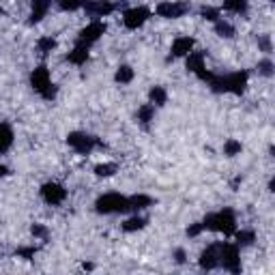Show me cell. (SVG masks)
Here are the masks:
<instances>
[{
    "label": "cell",
    "mask_w": 275,
    "mask_h": 275,
    "mask_svg": "<svg viewBox=\"0 0 275 275\" xmlns=\"http://www.w3.org/2000/svg\"><path fill=\"white\" fill-rule=\"evenodd\" d=\"M200 230H202V224H198V226H191V228H189V230H187V232H189L191 237H196V235H198V232H200Z\"/></svg>",
    "instance_id": "obj_31"
},
{
    "label": "cell",
    "mask_w": 275,
    "mask_h": 275,
    "mask_svg": "<svg viewBox=\"0 0 275 275\" xmlns=\"http://www.w3.org/2000/svg\"><path fill=\"white\" fill-rule=\"evenodd\" d=\"M105 32V26L101 24V22H92V24H89L82 31V34H80V43H92V41H97L101 34Z\"/></svg>",
    "instance_id": "obj_8"
},
{
    "label": "cell",
    "mask_w": 275,
    "mask_h": 275,
    "mask_svg": "<svg viewBox=\"0 0 275 275\" xmlns=\"http://www.w3.org/2000/svg\"><path fill=\"white\" fill-rule=\"evenodd\" d=\"M67 140H69V144H71L73 149L78 151V153H89V151L92 149V144H95V140H92L91 136H86V133H80V131L71 133Z\"/></svg>",
    "instance_id": "obj_6"
},
{
    "label": "cell",
    "mask_w": 275,
    "mask_h": 275,
    "mask_svg": "<svg viewBox=\"0 0 275 275\" xmlns=\"http://www.w3.org/2000/svg\"><path fill=\"white\" fill-rule=\"evenodd\" d=\"M224 7L228 11H237V13H241V11H245V0H226Z\"/></svg>",
    "instance_id": "obj_22"
},
{
    "label": "cell",
    "mask_w": 275,
    "mask_h": 275,
    "mask_svg": "<svg viewBox=\"0 0 275 275\" xmlns=\"http://www.w3.org/2000/svg\"><path fill=\"white\" fill-rule=\"evenodd\" d=\"M50 7V0H32V22H39Z\"/></svg>",
    "instance_id": "obj_14"
},
{
    "label": "cell",
    "mask_w": 275,
    "mask_h": 275,
    "mask_svg": "<svg viewBox=\"0 0 275 275\" xmlns=\"http://www.w3.org/2000/svg\"><path fill=\"white\" fill-rule=\"evenodd\" d=\"M146 204H151V198L149 196H133V198H129V209H144Z\"/></svg>",
    "instance_id": "obj_18"
},
{
    "label": "cell",
    "mask_w": 275,
    "mask_h": 275,
    "mask_svg": "<svg viewBox=\"0 0 275 275\" xmlns=\"http://www.w3.org/2000/svg\"><path fill=\"white\" fill-rule=\"evenodd\" d=\"M86 9L92 11V13L105 15V13H110V11H112V4H108V2H97V4H86Z\"/></svg>",
    "instance_id": "obj_19"
},
{
    "label": "cell",
    "mask_w": 275,
    "mask_h": 275,
    "mask_svg": "<svg viewBox=\"0 0 275 275\" xmlns=\"http://www.w3.org/2000/svg\"><path fill=\"white\" fill-rule=\"evenodd\" d=\"M191 48H194V39L191 37H179L172 43V54L174 56H185V54L191 52Z\"/></svg>",
    "instance_id": "obj_10"
},
{
    "label": "cell",
    "mask_w": 275,
    "mask_h": 275,
    "mask_svg": "<svg viewBox=\"0 0 275 275\" xmlns=\"http://www.w3.org/2000/svg\"><path fill=\"white\" fill-rule=\"evenodd\" d=\"M202 228H209V230H219L224 235H232L235 232V215H232L230 209H224L215 215H209L204 219Z\"/></svg>",
    "instance_id": "obj_1"
},
{
    "label": "cell",
    "mask_w": 275,
    "mask_h": 275,
    "mask_svg": "<svg viewBox=\"0 0 275 275\" xmlns=\"http://www.w3.org/2000/svg\"><path fill=\"white\" fill-rule=\"evenodd\" d=\"M133 78V71L129 67H121L119 71H116V82H121V84H127V82H131Z\"/></svg>",
    "instance_id": "obj_21"
},
{
    "label": "cell",
    "mask_w": 275,
    "mask_h": 275,
    "mask_svg": "<svg viewBox=\"0 0 275 275\" xmlns=\"http://www.w3.org/2000/svg\"><path fill=\"white\" fill-rule=\"evenodd\" d=\"M239 243H245V245H247V243H251V239H254V235H251V232H239Z\"/></svg>",
    "instance_id": "obj_28"
},
{
    "label": "cell",
    "mask_w": 275,
    "mask_h": 275,
    "mask_svg": "<svg viewBox=\"0 0 275 275\" xmlns=\"http://www.w3.org/2000/svg\"><path fill=\"white\" fill-rule=\"evenodd\" d=\"M41 196H43V200H45V202L58 204V202L65 200L67 191L62 189V187L58 185V183H48V185H43V189H41Z\"/></svg>",
    "instance_id": "obj_4"
},
{
    "label": "cell",
    "mask_w": 275,
    "mask_h": 275,
    "mask_svg": "<svg viewBox=\"0 0 275 275\" xmlns=\"http://www.w3.org/2000/svg\"><path fill=\"white\" fill-rule=\"evenodd\" d=\"M217 31L221 32V34H226V37H230V32H232V28L228 26V24H217Z\"/></svg>",
    "instance_id": "obj_29"
},
{
    "label": "cell",
    "mask_w": 275,
    "mask_h": 275,
    "mask_svg": "<svg viewBox=\"0 0 275 275\" xmlns=\"http://www.w3.org/2000/svg\"><path fill=\"white\" fill-rule=\"evenodd\" d=\"M187 69H191V71H200L204 69L202 65V54H194V52H189V58H187Z\"/></svg>",
    "instance_id": "obj_16"
},
{
    "label": "cell",
    "mask_w": 275,
    "mask_h": 275,
    "mask_svg": "<svg viewBox=\"0 0 275 275\" xmlns=\"http://www.w3.org/2000/svg\"><path fill=\"white\" fill-rule=\"evenodd\" d=\"M127 209H129V200L122 198L121 194H105L97 200L99 213H116V211H127Z\"/></svg>",
    "instance_id": "obj_2"
},
{
    "label": "cell",
    "mask_w": 275,
    "mask_h": 275,
    "mask_svg": "<svg viewBox=\"0 0 275 275\" xmlns=\"http://www.w3.org/2000/svg\"><path fill=\"white\" fill-rule=\"evenodd\" d=\"M39 48H41V52H52V50L56 48V41L52 39V37H45V39L39 41Z\"/></svg>",
    "instance_id": "obj_25"
},
{
    "label": "cell",
    "mask_w": 275,
    "mask_h": 275,
    "mask_svg": "<svg viewBox=\"0 0 275 275\" xmlns=\"http://www.w3.org/2000/svg\"><path fill=\"white\" fill-rule=\"evenodd\" d=\"M86 58H89V48H86V43H80L73 52H69V61L75 62V65L86 62Z\"/></svg>",
    "instance_id": "obj_13"
},
{
    "label": "cell",
    "mask_w": 275,
    "mask_h": 275,
    "mask_svg": "<svg viewBox=\"0 0 275 275\" xmlns=\"http://www.w3.org/2000/svg\"><path fill=\"white\" fill-rule=\"evenodd\" d=\"M224 151L228 155H237V153H241V142H237V140H228L226 146H224Z\"/></svg>",
    "instance_id": "obj_23"
},
{
    "label": "cell",
    "mask_w": 275,
    "mask_h": 275,
    "mask_svg": "<svg viewBox=\"0 0 275 275\" xmlns=\"http://www.w3.org/2000/svg\"><path fill=\"white\" fill-rule=\"evenodd\" d=\"M151 101H153V103H157V105L166 103V91H163L161 86H155V89L151 91Z\"/></svg>",
    "instance_id": "obj_20"
},
{
    "label": "cell",
    "mask_w": 275,
    "mask_h": 275,
    "mask_svg": "<svg viewBox=\"0 0 275 275\" xmlns=\"http://www.w3.org/2000/svg\"><path fill=\"white\" fill-rule=\"evenodd\" d=\"M80 4H82V0H61V7L62 9H69V11L78 9Z\"/></svg>",
    "instance_id": "obj_27"
},
{
    "label": "cell",
    "mask_w": 275,
    "mask_h": 275,
    "mask_svg": "<svg viewBox=\"0 0 275 275\" xmlns=\"http://www.w3.org/2000/svg\"><path fill=\"white\" fill-rule=\"evenodd\" d=\"M183 11H185L183 4H172V2H163L157 7V13L161 17H179Z\"/></svg>",
    "instance_id": "obj_11"
},
{
    "label": "cell",
    "mask_w": 275,
    "mask_h": 275,
    "mask_svg": "<svg viewBox=\"0 0 275 275\" xmlns=\"http://www.w3.org/2000/svg\"><path fill=\"white\" fill-rule=\"evenodd\" d=\"M221 258H224V267H228L230 271H239V249L237 245H221Z\"/></svg>",
    "instance_id": "obj_7"
},
{
    "label": "cell",
    "mask_w": 275,
    "mask_h": 275,
    "mask_svg": "<svg viewBox=\"0 0 275 275\" xmlns=\"http://www.w3.org/2000/svg\"><path fill=\"white\" fill-rule=\"evenodd\" d=\"M11 142H13V131H11L7 122H0V153H4L11 146Z\"/></svg>",
    "instance_id": "obj_12"
},
{
    "label": "cell",
    "mask_w": 275,
    "mask_h": 275,
    "mask_svg": "<svg viewBox=\"0 0 275 275\" xmlns=\"http://www.w3.org/2000/svg\"><path fill=\"white\" fill-rule=\"evenodd\" d=\"M142 226H144L142 217H131V219H127L125 224H122V230H125V232H133V230H140Z\"/></svg>",
    "instance_id": "obj_17"
},
{
    "label": "cell",
    "mask_w": 275,
    "mask_h": 275,
    "mask_svg": "<svg viewBox=\"0 0 275 275\" xmlns=\"http://www.w3.org/2000/svg\"><path fill=\"white\" fill-rule=\"evenodd\" d=\"M146 17H149V11H146L144 7H138V9L127 11L125 17H122V22H125V26H127V28L136 31L138 26H142L144 22H146Z\"/></svg>",
    "instance_id": "obj_5"
},
{
    "label": "cell",
    "mask_w": 275,
    "mask_h": 275,
    "mask_svg": "<svg viewBox=\"0 0 275 275\" xmlns=\"http://www.w3.org/2000/svg\"><path fill=\"white\" fill-rule=\"evenodd\" d=\"M4 174H7V168H4L2 163H0V177H4Z\"/></svg>",
    "instance_id": "obj_32"
},
{
    "label": "cell",
    "mask_w": 275,
    "mask_h": 275,
    "mask_svg": "<svg viewBox=\"0 0 275 275\" xmlns=\"http://www.w3.org/2000/svg\"><path fill=\"white\" fill-rule=\"evenodd\" d=\"M153 105H144V108H140V121H142V122H149L151 121V116H153Z\"/></svg>",
    "instance_id": "obj_26"
},
{
    "label": "cell",
    "mask_w": 275,
    "mask_h": 275,
    "mask_svg": "<svg viewBox=\"0 0 275 275\" xmlns=\"http://www.w3.org/2000/svg\"><path fill=\"white\" fill-rule=\"evenodd\" d=\"M114 170H116L114 163H105V166H97L95 168V172L99 174V177H110V174H114Z\"/></svg>",
    "instance_id": "obj_24"
},
{
    "label": "cell",
    "mask_w": 275,
    "mask_h": 275,
    "mask_svg": "<svg viewBox=\"0 0 275 275\" xmlns=\"http://www.w3.org/2000/svg\"><path fill=\"white\" fill-rule=\"evenodd\" d=\"M245 84H247V73L245 71H237L226 78V91H232L237 95H241L245 91Z\"/></svg>",
    "instance_id": "obj_9"
},
{
    "label": "cell",
    "mask_w": 275,
    "mask_h": 275,
    "mask_svg": "<svg viewBox=\"0 0 275 275\" xmlns=\"http://www.w3.org/2000/svg\"><path fill=\"white\" fill-rule=\"evenodd\" d=\"M31 82H32V89H34V91H39L41 95H43V92L52 86L48 67H37V69H34L32 75H31Z\"/></svg>",
    "instance_id": "obj_3"
},
{
    "label": "cell",
    "mask_w": 275,
    "mask_h": 275,
    "mask_svg": "<svg viewBox=\"0 0 275 275\" xmlns=\"http://www.w3.org/2000/svg\"><path fill=\"white\" fill-rule=\"evenodd\" d=\"M202 15H204V17H209V20H217V11H213V9H204V11H202Z\"/></svg>",
    "instance_id": "obj_30"
},
{
    "label": "cell",
    "mask_w": 275,
    "mask_h": 275,
    "mask_svg": "<svg viewBox=\"0 0 275 275\" xmlns=\"http://www.w3.org/2000/svg\"><path fill=\"white\" fill-rule=\"evenodd\" d=\"M200 262H202L204 269H213L215 265H217V254H215V247H209L207 251H204Z\"/></svg>",
    "instance_id": "obj_15"
}]
</instances>
